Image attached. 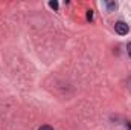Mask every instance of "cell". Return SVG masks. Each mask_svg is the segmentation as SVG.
Returning <instances> with one entry per match:
<instances>
[{
	"mask_svg": "<svg viewBox=\"0 0 131 130\" xmlns=\"http://www.w3.org/2000/svg\"><path fill=\"white\" fill-rule=\"evenodd\" d=\"M114 31L119 34V35H127L128 31H130V28H128V25L125 23V22H116L114 23Z\"/></svg>",
	"mask_w": 131,
	"mask_h": 130,
	"instance_id": "6da1fadb",
	"label": "cell"
},
{
	"mask_svg": "<svg viewBox=\"0 0 131 130\" xmlns=\"http://www.w3.org/2000/svg\"><path fill=\"white\" fill-rule=\"evenodd\" d=\"M105 6H107V9H108V11H113V9H116V8H117V5H116V3H113V2H105Z\"/></svg>",
	"mask_w": 131,
	"mask_h": 130,
	"instance_id": "7a4b0ae2",
	"label": "cell"
},
{
	"mask_svg": "<svg viewBox=\"0 0 131 130\" xmlns=\"http://www.w3.org/2000/svg\"><path fill=\"white\" fill-rule=\"evenodd\" d=\"M49 5H50V8H53V9H58V3H57V2H50Z\"/></svg>",
	"mask_w": 131,
	"mask_h": 130,
	"instance_id": "3957f363",
	"label": "cell"
},
{
	"mask_svg": "<svg viewBox=\"0 0 131 130\" xmlns=\"http://www.w3.org/2000/svg\"><path fill=\"white\" fill-rule=\"evenodd\" d=\"M38 130H53V129H52L50 126H41V127H40Z\"/></svg>",
	"mask_w": 131,
	"mask_h": 130,
	"instance_id": "277c9868",
	"label": "cell"
},
{
	"mask_svg": "<svg viewBox=\"0 0 131 130\" xmlns=\"http://www.w3.org/2000/svg\"><path fill=\"white\" fill-rule=\"evenodd\" d=\"M127 52H128V55L131 57V41L128 43V44H127Z\"/></svg>",
	"mask_w": 131,
	"mask_h": 130,
	"instance_id": "5b68a950",
	"label": "cell"
},
{
	"mask_svg": "<svg viewBox=\"0 0 131 130\" xmlns=\"http://www.w3.org/2000/svg\"><path fill=\"white\" fill-rule=\"evenodd\" d=\"M92 17H93V14H92V11H89V14H87V18H89V20H92Z\"/></svg>",
	"mask_w": 131,
	"mask_h": 130,
	"instance_id": "8992f818",
	"label": "cell"
}]
</instances>
